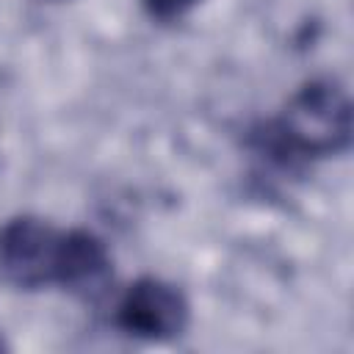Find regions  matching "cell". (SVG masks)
Instances as JSON below:
<instances>
[{
	"instance_id": "6da1fadb",
	"label": "cell",
	"mask_w": 354,
	"mask_h": 354,
	"mask_svg": "<svg viewBox=\"0 0 354 354\" xmlns=\"http://www.w3.org/2000/svg\"><path fill=\"white\" fill-rule=\"evenodd\" d=\"M288 149L301 158L337 155L351 141V102L346 88L332 77L307 80L274 122Z\"/></svg>"
},
{
	"instance_id": "7a4b0ae2",
	"label": "cell",
	"mask_w": 354,
	"mask_h": 354,
	"mask_svg": "<svg viewBox=\"0 0 354 354\" xmlns=\"http://www.w3.org/2000/svg\"><path fill=\"white\" fill-rule=\"evenodd\" d=\"M61 232L36 216H17L0 224V279L19 290L55 282Z\"/></svg>"
},
{
	"instance_id": "3957f363",
	"label": "cell",
	"mask_w": 354,
	"mask_h": 354,
	"mask_svg": "<svg viewBox=\"0 0 354 354\" xmlns=\"http://www.w3.org/2000/svg\"><path fill=\"white\" fill-rule=\"evenodd\" d=\"M188 318L185 296L158 277L136 279L116 307V324L141 340H174L185 332Z\"/></svg>"
},
{
	"instance_id": "277c9868",
	"label": "cell",
	"mask_w": 354,
	"mask_h": 354,
	"mask_svg": "<svg viewBox=\"0 0 354 354\" xmlns=\"http://www.w3.org/2000/svg\"><path fill=\"white\" fill-rule=\"evenodd\" d=\"M55 282L86 304H100L113 288V263L105 243L86 230L61 232Z\"/></svg>"
},
{
	"instance_id": "5b68a950",
	"label": "cell",
	"mask_w": 354,
	"mask_h": 354,
	"mask_svg": "<svg viewBox=\"0 0 354 354\" xmlns=\"http://www.w3.org/2000/svg\"><path fill=\"white\" fill-rule=\"evenodd\" d=\"M199 0H141V6L147 8V14L152 19H160V22H174L180 19L185 11H191Z\"/></svg>"
},
{
	"instance_id": "8992f818",
	"label": "cell",
	"mask_w": 354,
	"mask_h": 354,
	"mask_svg": "<svg viewBox=\"0 0 354 354\" xmlns=\"http://www.w3.org/2000/svg\"><path fill=\"white\" fill-rule=\"evenodd\" d=\"M0 348H3V343H0Z\"/></svg>"
}]
</instances>
